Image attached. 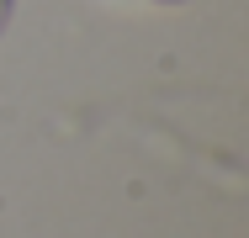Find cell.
Returning <instances> with one entry per match:
<instances>
[{
    "instance_id": "cell-1",
    "label": "cell",
    "mask_w": 249,
    "mask_h": 238,
    "mask_svg": "<svg viewBox=\"0 0 249 238\" xmlns=\"http://www.w3.org/2000/svg\"><path fill=\"white\" fill-rule=\"evenodd\" d=\"M5 16H11V0H0V27H5Z\"/></svg>"
},
{
    "instance_id": "cell-2",
    "label": "cell",
    "mask_w": 249,
    "mask_h": 238,
    "mask_svg": "<svg viewBox=\"0 0 249 238\" xmlns=\"http://www.w3.org/2000/svg\"><path fill=\"white\" fill-rule=\"evenodd\" d=\"M159 5H180V0H159Z\"/></svg>"
}]
</instances>
